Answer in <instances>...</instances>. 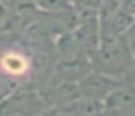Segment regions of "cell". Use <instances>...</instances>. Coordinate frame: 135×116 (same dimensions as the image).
<instances>
[{"label":"cell","instance_id":"3","mask_svg":"<svg viewBox=\"0 0 135 116\" xmlns=\"http://www.w3.org/2000/svg\"><path fill=\"white\" fill-rule=\"evenodd\" d=\"M80 91L87 97H96L102 99L109 96L115 89L119 87V84L115 80H112L110 77H105V75L99 74H91L83 78V81L80 83Z\"/></svg>","mask_w":135,"mask_h":116},{"label":"cell","instance_id":"9","mask_svg":"<svg viewBox=\"0 0 135 116\" xmlns=\"http://www.w3.org/2000/svg\"><path fill=\"white\" fill-rule=\"evenodd\" d=\"M10 91H13V89L10 86H7L6 83H3V81L0 80V100L4 97V96H7Z\"/></svg>","mask_w":135,"mask_h":116},{"label":"cell","instance_id":"5","mask_svg":"<svg viewBox=\"0 0 135 116\" xmlns=\"http://www.w3.org/2000/svg\"><path fill=\"white\" fill-rule=\"evenodd\" d=\"M106 107H115V109H122V107H131L135 104V93L129 91L126 89H115L109 96L105 99Z\"/></svg>","mask_w":135,"mask_h":116},{"label":"cell","instance_id":"7","mask_svg":"<svg viewBox=\"0 0 135 116\" xmlns=\"http://www.w3.org/2000/svg\"><path fill=\"white\" fill-rule=\"evenodd\" d=\"M13 26V13L4 0H0V36L7 35Z\"/></svg>","mask_w":135,"mask_h":116},{"label":"cell","instance_id":"4","mask_svg":"<svg viewBox=\"0 0 135 116\" xmlns=\"http://www.w3.org/2000/svg\"><path fill=\"white\" fill-rule=\"evenodd\" d=\"M105 109V101H100V99L96 97L84 96V99H74V100L65 103L60 112L74 113V115H96V113H102Z\"/></svg>","mask_w":135,"mask_h":116},{"label":"cell","instance_id":"6","mask_svg":"<svg viewBox=\"0 0 135 116\" xmlns=\"http://www.w3.org/2000/svg\"><path fill=\"white\" fill-rule=\"evenodd\" d=\"M132 22H134V14L128 13L125 10H120L112 17L110 25H112V29H113L115 35H120L122 32H125L132 25Z\"/></svg>","mask_w":135,"mask_h":116},{"label":"cell","instance_id":"1","mask_svg":"<svg viewBox=\"0 0 135 116\" xmlns=\"http://www.w3.org/2000/svg\"><path fill=\"white\" fill-rule=\"evenodd\" d=\"M31 61L25 52L15 46L0 49V80L9 84L13 89H18V80L29 72Z\"/></svg>","mask_w":135,"mask_h":116},{"label":"cell","instance_id":"8","mask_svg":"<svg viewBox=\"0 0 135 116\" xmlns=\"http://www.w3.org/2000/svg\"><path fill=\"white\" fill-rule=\"evenodd\" d=\"M122 10H125V12H128V13L135 16V0H123Z\"/></svg>","mask_w":135,"mask_h":116},{"label":"cell","instance_id":"2","mask_svg":"<svg viewBox=\"0 0 135 116\" xmlns=\"http://www.w3.org/2000/svg\"><path fill=\"white\" fill-rule=\"evenodd\" d=\"M44 112V101L35 91L21 87L0 100V115H31Z\"/></svg>","mask_w":135,"mask_h":116}]
</instances>
